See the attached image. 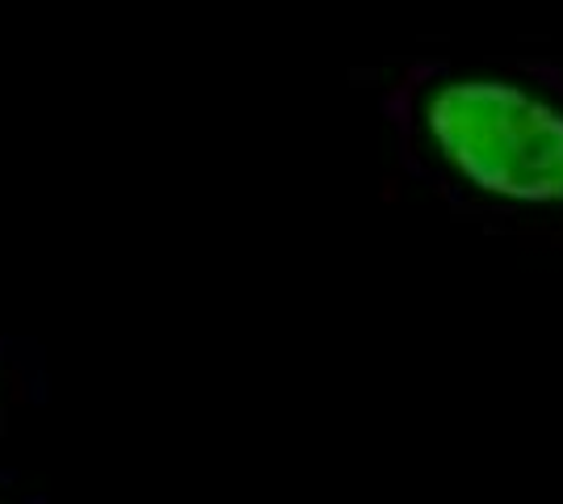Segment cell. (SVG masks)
Segmentation results:
<instances>
[{
	"mask_svg": "<svg viewBox=\"0 0 563 504\" xmlns=\"http://www.w3.org/2000/svg\"><path fill=\"white\" fill-rule=\"evenodd\" d=\"M378 114L404 177L454 215L563 248V55H424Z\"/></svg>",
	"mask_w": 563,
	"mask_h": 504,
	"instance_id": "obj_1",
	"label": "cell"
},
{
	"mask_svg": "<svg viewBox=\"0 0 563 504\" xmlns=\"http://www.w3.org/2000/svg\"><path fill=\"white\" fill-rule=\"evenodd\" d=\"M4 488V483H0ZM0 504H34V501H22V496H9V492H0Z\"/></svg>",
	"mask_w": 563,
	"mask_h": 504,
	"instance_id": "obj_2",
	"label": "cell"
}]
</instances>
